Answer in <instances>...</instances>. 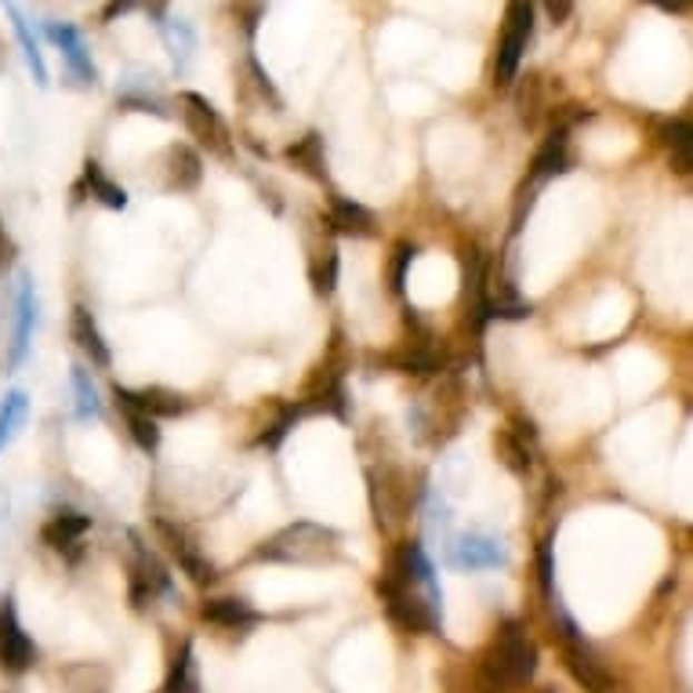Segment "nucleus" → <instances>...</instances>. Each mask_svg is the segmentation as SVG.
<instances>
[{
	"label": "nucleus",
	"instance_id": "4",
	"mask_svg": "<svg viewBox=\"0 0 693 693\" xmlns=\"http://www.w3.org/2000/svg\"><path fill=\"white\" fill-rule=\"evenodd\" d=\"M534 672H537V646L526 640L516 625H508L502 635V646H497V654H494V675L502 679L505 686H519V683H531Z\"/></svg>",
	"mask_w": 693,
	"mask_h": 693
},
{
	"label": "nucleus",
	"instance_id": "22",
	"mask_svg": "<svg viewBox=\"0 0 693 693\" xmlns=\"http://www.w3.org/2000/svg\"><path fill=\"white\" fill-rule=\"evenodd\" d=\"M69 378H73V393H77V418H95V414H102V399H99V389H95L91 374L85 367H73Z\"/></svg>",
	"mask_w": 693,
	"mask_h": 693
},
{
	"label": "nucleus",
	"instance_id": "23",
	"mask_svg": "<svg viewBox=\"0 0 693 693\" xmlns=\"http://www.w3.org/2000/svg\"><path fill=\"white\" fill-rule=\"evenodd\" d=\"M664 142L675 152V164L679 171H690L693 168V131L686 120H672L669 128H664Z\"/></svg>",
	"mask_w": 693,
	"mask_h": 693
},
{
	"label": "nucleus",
	"instance_id": "1",
	"mask_svg": "<svg viewBox=\"0 0 693 693\" xmlns=\"http://www.w3.org/2000/svg\"><path fill=\"white\" fill-rule=\"evenodd\" d=\"M341 552V534L324 523L298 519L269 537L266 548H258V560L273 563H330Z\"/></svg>",
	"mask_w": 693,
	"mask_h": 693
},
{
	"label": "nucleus",
	"instance_id": "6",
	"mask_svg": "<svg viewBox=\"0 0 693 693\" xmlns=\"http://www.w3.org/2000/svg\"><path fill=\"white\" fill-rule=\"evenodd\" d=\"M447 560L457 571H497V566L508 563V552L491 534H465L451 545Z\"/></svg>",
	"mask_w": 693,
	"mask_h": 693
},
{
	"label": "nucleus",
	"instance_id": "28",
	"mask_svg": "<svg viewBox=\"0 0 693 693\" xmlns=\"http://www.w3.org/2000/svg\"><path fill=\"white\" fill-rule=\"evenodd\" d=\"M335 284H338V255L327 251V266L316 273V290H320V295H330Z\"/></svg>",
	"mask_w": 693,
	"mask_h": 693
},
{
	"label": "nucleus",
	"instance_id": "26",
	"mask_svg": "<svg viewBox=\"0 0 693 693\" xmlns=\"http://www.w3.org/2000/svg\"><path fill=\"white\" fill-rule=\"evenodd\" d=\"M123 414H128V428H131V439L138 443L142 451H157L160 447V428L157 422L149 418V414L135 410V407H123Z\"/></svg>",
	"mask_w": 693,
	"mask_h": 693
},
{
	"label": "nucleus",
	"instance_id": "25",
	"mask_svg": "<svg viewBox=\"0 0 693 693\" xmlns=\"http://www.w3.org/2000/svg\"><path fill=\"white\" fill-rule=\"evenodd\" d=\"M88 186L95 189V197H99L106 207H113V211H123V207H128V192H123L117 182H109V178L99 171V164H88Z\"/></svg>",
	"mask_w": 693,
	"mask_h": 693
},
{
	"label": "nucleus",
	"instance_id": "12",
	"mask_svg": "<svg viewBox=\"0 0 693 693\" xmlns=\"http://www.w3.org/2000/svg\"><path fill=\"white\" fill-rule=\"evenodd\" d=\"M566 664H571V672L581 686L588 693H606L610 690V675L603 672V664L588 654V646L581 640H571L566 643Z\"/></svg>",
	"mask_w": 693,
	"mask_h": 693
},
{
	"label": "nucleus",
	"instance_id": "19",
	"mask_svg": "<svg viewBox=\"0 0 693 693\" xmlns=\"http://www.w3.org/2000/svg\"><path fill=\"white\" fill-rule=\"evenodd\" d=\"M26 414H30V399H26L22 389H11L4 399H0V451L16 439L19 425L26 422Z\"/></svg>",
	"mask_w": 693,
	"mask_h": 693
},
{
	"label": "nucleus",
	"instance_id": "30",
	"mask_svg": "<svg viewBox=\"0 0 693 693\" xmlns=\"http://www.w3.org/2000/svg\"><path fill=\"white\" fill-rule=\"evenodd\" d=\"M11 255H16V244L8 240V232H4V221H0V266H8Z\"/></svg>",
	"mask_w": 693,
	"mask_h": 693
},
{
	"label": "nucleus",
	"instance_id": "11",
	"mask_svg": "<svg viewBox=\"0 0 693 693\" xmlns=\"http://www.w3.org/2000/svg\"><path fill=\"white\" fill-rule=\"evenodd\" d=\"M91 531V516H85V512H55V519L40 531V537H44V545L48 548H73L80 537H85Z\"/></svg>",
	"mask_w": 693,
	"mask_h": 693
},
{
	"label": "nucleus",
	"instance_id": "2",
	"mask_svg": "<svg viewBox=\"0 0 693 693\" xmlns=\"http://www.w3.org/2000/svg\"><path fill=\"white\" fill-rule=\"evenodd\" d=\"M531 33H534V8L512 4L505 19L502 48H497V66H494L497 85H512V77H516V69L523 62V51L531 44Z\"/></svg>",
	"mask_w": 693,
	"mask_h": 693
},
{
	"label": "nucleus",
	"instance_id": "8",
	"mask_svg": "<svg viewBox=\"0 0 693 693\" xmlns=\"http://www.w3.org/2000/svg\"><path fill=\"white\" fill-rule=\"evenodd\" d=\"M44 33L55 40V48L62 51V59H66V66H69V73H73L85 88L95 85V62H91V55H88V48H85V37H80L69 22H48V26H44Z\"/></svg>",
	"mask_w": 693,
	"mask_h": 693
},
{
	"label": "nucleus",
	"instance_id": "10",
	"mask_svg": "<svg viewBox=\"0 0 693 693\" xmlns=\"http://www.w3.org/2000/svg\"><path fill=\"white\" fill-rule=\"evenodd\" d=\"M152 16L160 22V33H164V44H168L171 59H175V69L182 73V69L192 62V51H197V33H192V26L186 19H171L168 8H152Z\"/></svg>",
	"mask_w": 693,
	"mask_h": 693
},
{
	"label": "nucleus",
	"instance_id": "14",
	"mask_svg": "<svg viewBox=\"0 0 693 693\" xmlns=\"http://www.w3.org/2000/svg\"><path fill=\"white\" fill-rule=\"evenodd\" d=\"M330 226H335L338 232H345V237H370L374 215L367 211L364 204L338 197L335 204H330Z\"/></svg>",
	"mask_w": 693,
	"mask_h": 693
},
{
	"label": "nucleus",
	"instance_id": "13",
	"mask_svg": "<svg viewBox=\"0 0 693 693\" xmlns=\"http://www.w3.org/2000/svg\"><path fill=\"white\" fill-rule=\"evenodd\" d=\"M73 341H77L80 349H85L99 367H109V364H113V356H109V345L102 341V330H99V324H95V316L85 309V305H77V309H73Z\"/></svg>",
	"mask_w": 693,
	"mask_h": 693
},
{
	"label": "nucleus",
	"instance_id": "17",
	"mask_svg": "<svg viewBox=\"0 0 693 693\" xmlns=\"http://www.w3.org/2000/svg\"><path fill=\"white\" fill-rule=\"evenodd\" d=\"M168 175H171V186L175 189H192L200 186V157L192 152L189 146H171L168 149Z\"/></svg>",
	"mask_w": 693,
	"mask_h": 693
},
{
	"label": "nucleus",
	"instance_id": "32",
	"mask_svg": "<svg viewBox=\"0 0 693 693\" xmlns=\"http://www.w3.org/2000/svg\"><path fill=\"white\" fill-rule=\"evenodd\" d=\"M131 4H113V8H106V19H113V16H123V11H128Z\"/></svg>",
	"mask_w": 693,
	"mask_h": 693
},
{
	"label": "nucleus",
	"instance_id": "24",
	"mask_svg": "<svg viewBox=\"0 0 693 693\" xmlns=\"http://www.w3.org/2000/svg\"><path fill=\"white\" fill-rule=\"evenodd\" d=\"M168 693H197V669H192V646L186 643L182 654H175L171 675H168Z\"/></svg>",
	"mask_w": 693,
	"mask_h": 693
},
{
	"label": "nucleus",
	"instance_id": "16",
	"mask_svg": "<svg viewBox=\"0 0 693 693\" xmlns=\"http://www.w3.org/2000/svg\"><path fill=\"white\" fill-rule=\"evenodd\" d=\"M160 534L168 537V545H171V552H175V560L182 563V571H186L192 581H197V585H211V581H215V566L207 563L204 556H197V552L189 548L186 537H182V534H175L168 523H160Z\"/></svg>",
	"mask_w": 693,
	"mask_h": 693
},
{
	"label": "nucleus",
	"instance_id": "18",
	"mask_svg": "<svg viewBox=\"0 0 693 693\" xmlns=\"http://www.w3.org/2000/svg\"><path fill=\"white\" fill-rule=\"evenodd\" d=\"M566 171V131H556L548 135V142L537 149L534 157V182H545L552 175H563Z\"/></svg>",
	"mask_w": 693,
	"mask_h": 693
},
{
	"label": "nucleus",
	"instance_id": "21",
	"mask_svg": "<svg viewBox=\"0 0 693 693\" xmlns=\"http://www.w3.org/2000/svg\"><path fill=\"white\" fill-rule=\"evenodd\" d=\"M287 157L298 164V168H305L313 178H324L327 175V160H324V142L320 135H305L301 142H295L287 149Z\"/></svg>",
	"mask_w": 693,
	"mask_h": 693
},
{
	"label": "nucleus",
	"instance_id": "31",
	"mask_svg": "<svg viewBox=\"0 0 693 693\" xmlns=\"http://www.w3.org/2000/svg\"><path fill=\"white\" fill-rule=\"evenodd\" d=\"M552 11V19H563V16H571V4H548Z\"/></svg>",
	"mask_w": 693,
	"mask_h": 693
},
{
	"label": "nucleus",
	"instance_id": "9",
	"mask_svg": "<svg viewBox=\"0 0 693 693\" xmlns=\"http://www.w3.org/2000/svg\"><path fill=\"white\" fill-rule=\"evenodd\" d=\"M117 404L120 407L142 410V414H149L152 422H157V418H175V414H186L189 410V399L171 393V389H142V393H131V389H120V385H117Z\"/></svg>",
	"mask_w": 693,
	"mask_h": 693
},
{
	"label": "nucleus",
	"instance_id": "20",
	"mask_svg": "<svg viewBox=\"0 0 693 693\" xmlns=\"http://www.w3.org/2000/svg\"><path fill=\"white\" fill-rule=\"evenodd\" d=\"M204 617L215 621V625L226 628H240V625H255V610L244 600H211L204 606Z\"/></svg>",
	"mask_w": 693,
	"mask_h": 693
},
{
	"label": "nucleus",
	"instance_id": "15",
	"mask_svg": "<svg viewBox=\"0 0 693 693\" xmlns=\"http://www.w3.org/2000/svg\"><path fill=\"white\" fill-rule=\"evenodd\" d=\"M8 16H11V26H16V37H19V44H22L26 66H30L33 80H37L40 88H48V66H44V55H40V44H37L33 30H30V22H26V16H22V8L8 4Z\"/></svg>",
	"mask_w": 693,
	"mask_h": 693
},
{
	"label": "nucleus",
	"instance_id": "7",
	"mask_svg": "<svg viewBox=\"0 0 693 693\" xmlns=\"http://www.w3.org/2000/svg\"><path fill=\"white\" fill-rule=\"evenodd\" d=\"M37 324V295H33V280L22 276L19 290H16V320H11V349H8V367H19L30 349V335Z\"/></svg>",
	"mask_w": 693,
	"mask_h": 693
},
{
	"label": "nucleus",
	"instance_id": "5",
	"mask_svg": "<svg viewBox=\"0 0 693 693\" xmlns=\"http://www.w3.org/2000/svg\"><path fill=\"white\" fill-rule=\"evenodd\" d=\"M182 106H186V123H189V131L200 138V142L211 149V152H221V157H229V128H226V120L218 117V109L204 99V95L197 91H186L182 95Z\"/></svg>",
	"mask_w": 693,
	"mask_h": 693
},
{
	"label": "nucleus",
	"instance_id": "3",
	"mask_svg": "<svg viewBox=\"0 0 693 693\" xmlns=\"http://www.w3.org/2000/svg\"><path fill=\"white\" fill-rule=\"evenodd\" d=\"M33 661H37V646L22 628L16 600L4 595V600H0V669L19 675L26 669H33Z\"/></svg>",
	"mask_w": 693,
	"mask_h": 693
},
{
	"label": "nucleus",
	"instance_id": "29",
	"mask_svg": "<svg viewBox=\"0 0 693 693\" xmlns=\"http://www.w3.org/2000/svg\"><path fill=\"white\" fill-rule=\"evenodd\" d=\"M542 585H545V592L552 595V548H548V545L542 548Z\"/></svg>",
	"mask_w": 693,
	"mask_h": 693
},
{
	"label": "nucleus",
	"instance_id": "27",
	"mask_svg": "<svg viewBox=\"0 0 693 693\" xmlns=\"http://www.w3.org/2000/svg\"><path fill=\"white\" fill-rule=\"evenodd\" d=\"M414 247L410 244H399L396 247V261H393V290H404V280H407V269H410V261H414Z\"/></svg>",
	"mask_w": 693,
	"mask_h": 693
}]
</instances>
